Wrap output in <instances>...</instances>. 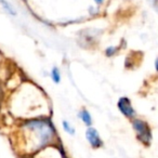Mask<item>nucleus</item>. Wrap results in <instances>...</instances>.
I'll return each instance as SVG.
<instances>
[{"label": "nucleus", "mask_w": 158, "mask_h": 158, "mask_svg": "<svg viewBox=\"0 0 158 158\" xmlns=\"http://www.w3.org/2000/svg\"><path fill=\"white\" fill-rule=\"evenodd\" d=\"M62 128H63L64 131H65L67 134H69V135H75V133H76V129H75V127L68 120L62 121Z\"/></svg>", "instance_id": "6e6552de"}, {"label": "nucleus", "mask_w": 158, "mask_h": 158, "mask_svg": "<svg viewBox=\"0 0 158 158\" xmlns=\"http://www.w3.org/2000/svg\"><path fill=\"white\" fill-rule=\"evenodd\" d=\"M50 78L54 84H60L62 80V74L61 70L57 66H53L52 69L50 70Z\"/></svg>", "instance_id": "0eeeda50"}, {"label": "nucleus", "mask_w": 158, "mask_h": 158, "mask_svg": "<svg viewBox=\"0 0 158 158\" xmlns=\"http://www.w3.org/2000/svg\"><path fill=\"white\" fill-rule=\"evenodd\" d=\"M119 50H120V47L119 46H110L105 49L104 53H105V55L107 57H112L114 55H116L119 52Z\"/></svg>", "instance_id": "1a4fd4ad"}, {"label": "nucleus", "mask_w": 158, "mask_h": 158, "mask_svg": "<svg viewBox=\"0 0 158 158\" xmlns=\"http://www.w3.org/2000/svg\"><path fill=\"white\" fill-rule=\"evenodd\" d=\"M131 125L133 128L134 132H135L136 139L140 141L145 146H149L153 140V134H152V130L149 125L141 118H134L131 120Z\"/></svg>", "instance_id": "f03ea898"}, {"label": "nucleus", "mask_w": 158, "mask_h": 158, "mask_svg": "<svg viewBox=\"0 0 158 158\" xmlns=\"http://www.w3.org/2000/svg\"><path fill=\"white\" fill-rule=\"evenodd\" d=\"M117 108H118V110L126 117V118L130 119V120L135 118L136 112H135V110H134L133 105H132L129 98H127V97L119 98L118 102H117Z\"/></svg>", "instance_id": "7ed1b4c3"}, {"label": "nucleus", "mask_w": 158, "mask_h": 158, "mask_svg": "<svg viewBox=\"0 0 158 158\" xmlns=\"http://www.w3.org/2000/svg\"><path fill=\"white\" fill-rule=\"evenodd\" d=\"M154 66H155V69H156V72H158V57L155 60V63H154Z\"/></svg>", "instance_id": "f8f14e48"}, {"label": "nucleus", "mask_w": 158, "mask_h": 158, "mask_svg": "<svg viewBox=\"0 0 158 158\" xmlns=\"http://www.w3.org/2000/svg\"><path fill=\"white\" fill-rule=\"evenodd\" d=\"M153 7H155L156 10H158V0H147Z\"/></svg>", "instance_id": "9d476101"}, {"label": "nucleus", "mask_w": 158, "mask_h": 158, "mask_svg": "<svg viewBox=\"0 0 158 158\" xmlns=\"http://www.w3.org/2000/svg\"><path fill=\"white\" fill-rule=\"evenodd\" d=\"M0 6H1L3 11L7 14H9L10 16L18 15V11H16V9L14 8V6L12 5L10 1H8V0H0Z\"/></svg>", "instance_id": "423d86ee"}, {"label": "nucleus", "mask_w": 158, "mask_h": 158, "mask_svg": "<svg viewBox=\"0 0 158 158\" xmlns=\"http://www.w3.org/2000/svg\"><path fill=\"white\" fill-rule=\"evenodd\" d=\"M86 139H87V141H88L89 144H90V146L94 149L101 148V147H103V145H104L103 140H102L99 131L93 127L87 128Z\"/></svg>", "instance_id": "20e7f679"}, {"label": "nucleus", "mask_w": 158, "mask_h": 158, "mask_svg": "<svg viewBox=\"0 0 158 158\" xmlns=\"http://www.w3.org/2000/svg\"><path fill=\"white\" fill-rule=\"evenodd\" d=\"M19 152L24 156H33L41 149L59 143L56 129L49 116L23 119L15 132Z\"/></svg>", "instance_id": "f257e3e1"}, {"label": "nucleus", "mask_w": 158, "mask_h": 158, "mask_svg": "<svg viewBox=\"0 0 158 158\" xmlns=\"http://www.w3.org/2000/svg\"><path fill=\"white\" fill-rule=\"evenodd\" d=\"M78 118L80 119L82 123H84V125L87 126V128L92 127L93 118H92V116H91L90 112H89L88 110H86V108H82V110H79V112H78Z\"/></svg>", "instance_id": "39448f33"}, {"label": "nucleus", "mask_w": 158, "mask_h": 158, "mask_svg": "<svg viewBox=\"0 0 158 158\" xmlns=\"http://www.w3.org/2000/svg\"><path fill=\"white\" fill-rule=\"evenodd\" d=\"M93 2H94L95 5L99 6V7H100V6H103L104 3L106 2V0H93Z\"/></svg>", "instance_id": "9b49d317"}]
</instances>
